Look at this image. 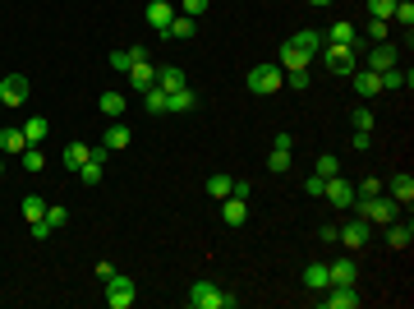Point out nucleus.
<instances>
[{
	"instance_id": "nucleus-1",
	"label": "nucleus",
	"mask_w": 414,
	"mask_h": 309,
	"mask_svg": "<svg viewBox=\"0 0 414 309\" xmlns=\"http://www.w3.org/2000/svg\"><path fill=\"white\" fill-rule=\"evenodd\" d=\"M184 300H189V309H235V305H240L230 291H221L216 282H193Z\"/></svg>"
},
{
	"instance_id": "nucleus-2",
	"label": "nucleus",
	"mask_w": 414,
	"mask_h": 309,
	"mask_svg": "<svg viewBox=\"0 0 414 309\" xmlns=\"http://www.w3.org/2000/svg\"><path fill=\"white\" fill-rule=\"evenodd\" d=\"M244 83H249L253 98H272V93L285 88V70H281V65H253Z\"/></svg>"
},
{
	"instance_id": "nucleus-3",
	"label": "nucleus",
	"mask_w": 414,
	"mask_h": 309,
	"mask_svg": "<svg viewBox=\"0 0 414 309\" xmlns=\"http://www.w3.org/2000/svg\"><path fill=\"white\" fill-rule=\"evenodd\" d=\"M354 208H359V217H363V221H378V226H387V221H396V217H400V204H391V199H382V194H373V199H354Z\"/></svg>"
},
{
	"instance_id": "nucleus-4",
	"label": "nucleus",
	"mask_w": 414,
	"mask_h": 309,
	"mask_svg": "<svg viewBox=\"0 0 414 309\" xmlns=\"http://www.w3.org/2000/svg\"><path fill=\"white\" fill-rule=\"evenodd\" d=\"M134 300H138V286H134V277L115 273L111 282H106V305H111V309H129Z\"/></svg>"
},
{
	"instance_id": "nucleus-5",
	"label": "nucleus",
	"mask_w": 414,
	"mask_h": 309,
	"mask_svg": "<svg viewBox=\"0 0 414 309\" xmlns=\"http://www.w3.org/2000/svg\"><path fill=\"white\" fill-rule=\"evenodd\" d=\"M322 291H327V295H318L322 309H359L363 305V295L354 286H322Z\"/></svg>"
},
{
	"instance_id": "nucleus-6",
	"label": "nucleus",
	"mask_w": 414,
	"mask_h": 309,
	"mask_svg": "<svg viewBox=\"0 0 414 309\" xmlns=\"http://www.w3.org/2000/svg\"><path fill=\"white\" fill-rule=\"evenodd\" d=\"M0 102L23 106L28 102V74H0Z\"/></svg>"
},
{
	"instance_id": "nucleus-7",
	"label": "nucleus",
	"mask_w": 414,
	"mask_h": 309,
	"mask_svg": "<svg viewBox=\"0 0 414 309\" xmlns=\"http://www.w3.org/2000/svg\"><path fill=\"white\" fill-rule=\"evenodd\" d=\"M368 231H373V221H345V226H336V240H341V245L345 249H363V245H368Z\"/></svg>"
},
{
	"instance_id": "nucleus-8",
	"label": "nucleus",
	"mask_w": 414,
	"mask_h": 309,
	"mask_svg": "<svg viewBox=\"0 0 414 309\" xmlns=\"http://www.w3.org/2000/svg\"><path fill=\"white\" fill-rule=\"evenodd\" d=\"M322 65H327L331 74H354V51L350 46H322Z\"/></svg>"
},
{
	"instance_id": "nucleus-9",
	"label": "nucleus",
	"mask_w": 414,
	"mask_h": 309,
	"mask_svg": "<svg viewBox=\"0 0 414 309\" xmlns=\"http://www.w3.org/2000/svg\"><path fill=\"white\" fill-rule=\"evenodd\" d=\"M387 189H391V204H400V208H410L414 204V176H410V171H400V176H391L387 180Z\"/></svg>"
},
{
	"instance_id": "nucleus-10",
	"label": "nucleus",
	"mask_w": 414,
	"mask_h": 309,
	"mask_svg": "<svg viewBox=\"0 0 414 309\" xmlns=\"http://www.w3.org/2000/svg\"><path fill=\"white\" fill-rule=\"evenodd\" d=\"M354 277H359V263H354V258H336V263L327 268V286H354Z\"/></svg>"
},
{
	"instance_id": "nucleus-11",
	"label": "nucleus",
	"mask_w": 414,
	"mask_h": 309,
	"mask_svg": "<svg viewBox=\"0 0 414 309\" xmlns=\"http://www.w3.org/2000/svg\"><path fill=\"white\" fill-rule=\"evenodd\" d=\"M322 199H331V208H354V185H345L341 176H331L327 189H322Z\"/></svg>"
},
{
	"instance_id": "nucleus-12",
	"label": "nucleus",
	"mask_w": 414,
	"mask_h": 309,
	"mask_svg": "<svg viewBox=\"0 0 414 309\" xmlns=\"http://www.w3.org/2000/svg\"><path fill=\"white\" fill-rule=\"evenodd\" d=\"M129 143H134V130H129V125H120V120L106 125V139H102L106 152H120V148H129Z\"/></svg>"
},
{
	"instance_id": "nucleus-13",
	"label": "nucleus",
	"mask_w": 414,
	"mask_h": 309,
	"mask_svg": "<svg viewBox=\"0 0 414 309\" xmlns=\"http://www.w3.org/2000/svg\"><path fill=\"white\" fill-rule=\"evenodd\" d=\"M387 245L391 249H410L414 245V221H387Z\"/></svg>"
},
{
	"instance_id": "nucleus-14",
	"label": "nucleus",
	"mask_w": 414,
	"mask_h": 309,
	"mask_svg": "<svg viewBox=\"0 0 414 309\" xmlns=\"http://www.w3.org/2000/svg\"><path fill=\"white\" fill-rule=\"evenodd\" d=\"M152 83H156V70L147 65V56H143V61H134V65H129V88H134V93H147Z\"/></svg>"
},
{
	"instance_id": "nucleus-15",
	"label": "nucleus",
	"mask_w": 414,
	"mask_h": 309,
	"mask_svg": "<svg viewBox=\"0 0 414 309\" xmlns=\"http://www.w3.org/2000/svg\"><path fill=\"white\" fill-rule=\"evenodd\" d=\"M309 61H313L309 51H299L294 42H285V46H281V61H276V65H281L285 74H294V70H309Z\"/></svg>"
},
{
	"instance_id": "nucleus-16",
	"label": "nucleus",
	"mask_w": 414,
	"mask_h": 309,
	"mask_svg": "<svg viewBox=\"0 0 414 309\" xmlns=\"http://www.w3.org/2000/svg\"><path fill=\"white\" fill-rule=\"evenodd\" d=\"M350 83H354V93H359V98H378V93H382V74H378V70L350 74Z\"/></svg>"
},
{
	"instance_id": "nucleus-17",
	"label": "nucleus",
	"mask_w": 414,
	"mask_h": 309,
	"mask_svg": "<svg viewBox=\"0 0 414 309\" xmlns=\"http://www.w3.org/2000/svg\"><path fill=\"white\" fill-rule=\"evenodd\" d=\"M221 217H225V226H244L249 221V199H221Z\"/></svg>"
},
{
	"instance_id": "nucleus-18",
	"label": "nucleus",
	"mask_w": 414,
	"mask_h": 309,
	"mask_svg": "<svg viewBox=\"0 0 414 309\" xmlns=\"http://www.w3.org/2000/svg\"><path fill=\"white\" fill-rule=\"evenodd\" d=\"M391 65H400L396 61V46H391V42H378V46H373V51H368V70H391Z\"/></svg>"
},
{
	"instance_id": "nucleus-19",
	"label": "nucleus",
	"mask_w": 414,
	"mask_h": 309,
	"mask_svg": "<svg viewBox=\"0 0 414 309\" xmlns=\"http://www.w3.org/2000/svg\"><path fill=\"white\" fill-rule=\"evenodd\" d=\"M175 19V5L171 0H152V5H147V23L156 28V33H166V23H171Z\"/></svg>"
},
{
	"instance_id": "nucleus-20",
	"label": "nucleus",
	"mask_w": 414,
	"mask_h": 309,
	"mask_svg": "<svg viewBox=\"0 0 414 309\" xmlns=\"http://www.w3.org/2000/svg\"><path fill=\"white\" fill-rule=\"evenodd\" d=\"M322 37H327L331 46H354V42H359V37H354V23H350V19H341V23H331V28H327V33H322Z\"/></svg>"
},
{
	"instance_id": "nucleus-21",
	"label": "nucleus",
	"mask_w": 414,
	"mask_h": 309,
	"mask_svg": "<svg viewBox=\"0 0 414 309\" xmlns=\"http://www.w3.org/2000/svg\"><path fill=\"white\" fill-rule=\"evenodd\" d=\"M290 42H294V46H299V51H309V56H318V51H322V42H327V37H322V33H318V28H299V33H294V37H290Z\"/></svg>"
},
{
	"instance_id": "nucleus-22",
	"label": "nucleus",
	"mask_w": 414,
	"mask_h": 309,
	"mask_svg": "<svg viewBox=\"0 0 414 309\" xmlns=\"http://www.w3.org/2000/svg\"><path fill=\"white\" fill-rule=\"evenodd\" d=\"M51 134V125H46V115H28L23 120V139L33 143V148H42V139Z\"/></svg>"
},
{
	"instance_id": "nucleus-23",
	"label": "nucleus",
	"mask_w": 414,
	"mask_h": 309,
	"mask_svg": "<svg viewBox=\"0 0 414 309\" xmlns=\"http://www.w3.org/2000/svg\"><path fill=\"white\" fill-rule=\"evenodd\" d=\"M161 37H166V42H184V37H193V19L189 14H175L171 23H166Z\"/></svg>"
},
{
	"instance_id": "nucleus-24",
	"label": "nucleus",
	"mask_w": 414,
	"mask_h": 309,
	"mask_svg": "<svg viewBox=\"0 0 414 309\" xmlns=\"http://www.w3.org/2000/svg\"><path fill=\"white\" fill-rule=\"evenodd\" d=\"M28 148V139H23V125H9V130H0V152H23Z\"/></svg>"
},
{
	"instance_id": "nucleus-25",
	"label": "nucleus",
	"mask_w": 414,
	"mask_h": 309,
	"mask_svg": "<svg viewBox=\"0 0 414 309\" xmlns=\"http://www.w3.org/2000/svg\"><path fill=\"white\" fill-rule=\"evenodd\" d=\"M410 83H414V74H410V70H400V65L382 70V88H391V93H396V88H410Z\"/></svg>"
},
{
	"instance_id": "nucleus-26",
	"label": "nucleus",
	"mask_w": 414,
	"mask_h": 309,
	"mask_svg": "<svg viewBox=\"0 0 414 309\" xmlns=\"http://www.w3.org/2000/svg\"><path fill=\"white\" fill-rule=\"evenodd\" d=\"M299 282L309 286V291H322V286H327V263H309L299 273Z\"/></svg>"
},
{
	"instance_id": "nucleus-27",
	"label": "nucleus",
	"mask_w": 414,
	"mask_h": 309,
	"mask_svg": "<svg viewBox=\"0 0 414 309\" xmlns=\"http://www.w3.org/2000/svg\"><path fill=\"white\" fill-rule=\"evenodd\" d=\"M87 157H92V148H87V143H69V148L60 152V162H65L69 171H78V167H83Z\"/></svg>"
},
{
	"instance_id": "nucleus-28",
	"label": "nucleus",
	"mask_w": 414,
	"mask_h": 309,
	"mask_svg": "<svg viewBox=\"0 0 414 309\" xmlns=\"http://www.w3.org/2000/svg\"><path fill=\"white\" fill-rule=\"evenodd\" d=\"M97 106H102L111 120H120V115H124V93H111V88H106L102 98H97Z\"/></svg>"
},
{
	"instance_id": "nucleus-29",
	"label": "nucleus",
	"mask_w": 414,
	"mask_h": 309,
	"mask_svg": "<svg viewBox=\"0 0 414 309\" xmlns=\"http://www.w3.org/2000/svg\"><path fill=\"white\" fill-rule=\"evenodd\" d=\"M203 189H207V194L216 199V204H221V199H230L235 180H230V176H207V185H203Z\"/></svg>"
},
{
	"instance_id": "nucleus-30",
	"label": "nucleus",
	"mask_w": 414,
	"mask_h": 309,
	"mask_svg": "<svg viewBox=\"0 0 414 309\" xmlns=\"http://www.w3.org/2000/svg\"><path fill=\"white\" fill-rule=\"evenodd\" d=\"M193 93L189 88H175V93H166V111H193Z\"/></svg>"
},
{
	"instance_id": "nucleus-31",
	"label": "nucleus",
	"mask_w": 414,
	"mask_h": 309,
	"mask_svg": "<svg viewBox=\"0 0 414 309\" xmlns=\"http://www.w3.org/2000/svg\"><path fill=\"white\" fill-rule=\"evenodd\" d=\"M156 88H166V93H175V88H184V74L175 70V65H166V70H156Z\"/></svg>"
},
{
	"instance_id": "nucleus-32",
	"label": "nucleus",
	"mask_w": 414,
	"mask_h": 309,
	"mask_svg": "<svg viewBox=\"0 0 414 309\" xmlns=\"http://www.w3.org/2000/svg\"><path fill=\"white\" fill-rule=\"evenodd\" d=\"M18 162H23V171H33V176H37V171H42V167H46V157H42V148H33V143H28V148H23V152H18Z\"/></svg>"
},
{
	"instance_id": "nucleus-33",
	"label": "nucleus",
	"mask_w": 414,
	"mask_h": 309,
	"mask_svg": "<svg viewBox=\"0 0 414 309\" xmlns=\"http://www.w3.org/2000/svg\"><path fill=\"white\" fill-rule=\"evenodd\" d=\"M267 171H272V176H285V171H290V152H285V148H272L267 152Z\"/></svg>"
},
{
	"instance_id": "nucleus-34",
	"label": "nucleus",
	"mask_w": 414,
	"mask_h": 309,
	"mask_svg": "<svg viewBox=\"0 0 414 309\" xmlns=\"http://www.w3.org/2000/svg\"><path fill=\"white\" fill-rule=\"evenodd\" d=\"M143 102H147V111H152V115H166V88H156V83H152V88L143 93Z\"/></svg>"
},
{
	"instance_id": "nucleus-35",
	"label": "nucleus",
	"mask_w": 414,
	"mask_h": 309,
	"mask_svg": "<svg viewBox=\"0 0 414 309\" xmlns=\"http://www.w3.org/2000/svg\"><path fill=\"white\" fill-rule=\"evenodd\" d=\"M391 19H396V23H400V28H405V33H410V28H414V5H410V0H396V9H391Z\"/></svg>"
},
{
	"instance_id": "nucleus-36",
	"label": "nucleus",
	"mask_w": 414,
	"mask_h": 309,
	"mask_svg": "<svg viewBox=\"0 0 414 309\" xmlns=\"http://www.w3.org/2000/svg\"><path fill=\"white\" fill-rule=\"evenodd\" d=\"M23 217H28V221H37V217H46V199H37V194H28V199H23Z\"/></svg>"
},
{
	"instance_id": "nucleus-37",
	"label": "nucleus",
	"mask_w": 414,
	"mask_h": 309,
	"mask_svg": "<svg viewBox=\"0 0 414 309\" xmlns=\"http://www.w3.org/2000/svg\"><path fill=\"white\" fill-rule=\"evenodd\" d=\"M391 9H396V0H368V14L373 19H387V23H391Z\"/></svg>"
},
{
	"instance_id": "nucleus-38",
	"label": "nucleus",
	"mask_w": 414,
	"mask_h": 309,
	"mask_svg": "<svg viewBox=\"0 0 414 309\" xmlns=\"http://www.w3.org/2000/svg\"><path fill=\"white\" fill-rule=\"evenodd\" d=\"M318 176H327V180H331V176H341V162L331 157V152H322V157H318Z\"/></svg>"
},
{
	"instance_id": "nucleus-39",
	"label": "nucleus",
	"mask_w": 414,
	"mask_h": 309,
	"mask_svg": "<svg viewBox=\"0 0 414 309\" xmlns=\"http://www.w3.org/2000/svg\"><path fill=\"white\" fill-rule=\"evenodd\" d=\"M129 65H134V51H111V70L115 74H129Z\"/></svg>"
},
{
	"instance_id": "nucleus-40",
	"label": "nucleus",
	"mask_w": 414,
	"mask_h": 309,
	"mask_svg": "<svg viewBox=\"0 0 414 309\" xmlns=\"http://www.w3.org/2000/svg\"><path fill=\"white\" fill-rule=\"evenodd\" d=\"M368 37H373V42H387V37H391L387 19H368Z\"/></svg>"
},
{
	"instance_id": "nucleus-41",
	"label": "nucleus",
	"mask_w": 414,
	"mask_h": 309,
	"mask_svg": "<svg viewBox=\"0 0 414 309\" xmlns=\"http://www.w3.org/2000/svg\"><path fill=\"white\" fill-rule=\"evenodd\" d=\"M322 189H327V176H318V171H313L309 180H304V194H313V199H322Z\"/></svg>"
},
{
	"instance_id": "nucleus-42",
	"label": "nucleus",
	"mask_w": 414,
	"mask_h": 309,
	"mask_svg": "<svg viewBox=\"0 0 414 309\" xmlns=\"http://www.w3.org/2000/svg\"><path fill=\"white\" fill-rule=\"evenodd\" d=\"M46 221H51V231H55V226H65V221H69V212L60 204H46Z\"/></svg>"
},
{
	"instance_id": "nucleus-43",
	"label": "nucleus",
	"mask_w": 414,
	"mask_h": 309,
	"mask_svg": "<svg viewBox=\"0 0 414 309\" xmlns=\"http://www.w3.org/2000/svg\"><path fill=\"white\" fill-rule=\"evenodd\" d=\"M354 130H363V134L373 130V111H368V106H363V111H354Z\"/></svg>"
},
{
	"instance_id": "nucleus-44",
	"label": "nucleus",
	"mask_w": 414,
	"mask_h": 309,
	"mask_svg": "<svg viewBox=\"0 0 414 309\" xmlns=\"http://www.w3.org/2000/svg\"><path fill=\"white\" fill-rule=\"evenodd\" d=\"M207 5H212V0H184V14L198 19V14H207Z\"/></svg>"
},
{
	"instance_id": "nucleus-45",
	"label": "nucleus",
	"mask_w": 414,
	"mask_h": 309,
	"mask_svg": "<svg viewBox=\"0 0 414 309\" xmlns=\"http://www.w3.org/2000/svg\"><path fill=\"white\" fill-rule=\"evenodd\" d=\"M46 236H51V221H46V217H37V221H33V240H37V245H42Z\"/></svg>"
},
{
	"instance_id": "nucleus-46",
	"label": "nucleus",
	"mask_w": 414,
	"mask_h": 309,
	"mask_svg": "<svg viewBox=\"0 0 414 309\" xmlns=\"http://www.w3.org/2000/svg\"><path fill=\"white\" fill-rule=\"evenodd\" d=\"M285 83H294V88H309V70H294V74H285Z\"/></svg>"
},
{
	"instance_id": "nucleus-47",
	"label": "nucleus",
	"mask_w": 414,
	"mask_h": 309,
	"mask_svg": "<svg viewBox=\"0 0 414 309\" xmlns=\"http://www.w3.org/2000/svg\"><path fill=\"white\" fill-rule=\"evenodd\" d=\"M115 273H120V268H115V263H111V258H106V263H97V277H102V282H111V277H115Z\"/></svg>"
},
{
	"instance_id": "nucleus-48",
	"label": "nucleus",
	"mask_w": 414,
	"mask_h": 309,
	"mask_svg": "<svg viewBox=\"0 0 414 309\" xmlns=\"http://www.w3.org/2000/svg\"><path fill=\"white\" fill-rule=\"evenodd\" d=\"M230 194H235V199H253V185H249V180H235Z\"/></svg>"
},
{
	"instance_id": "nucleus-49",
	"label": "nucleus",
	"mask_w": 414,
	"mask_h": 309,
	"mask_svg": "<svg viewBox=\"0 0 414 309\" xmlns=\"http://www.w3.org/2000/svg\"><path fill=\"white\" fill-rule=\"evenodd\" d=\"M0 176H5V152H0Z\"/></svg>"
},
{
	"instance_id": "nucleus-50",
	"label": "nucleus",
	"mask_w": 414,
	"mask_h": 309,
	"mask_svg": "<svg viewBox=\"0 0 414 309\" xmlns=\"http://www.w3.org/2000/svg\"><path fill=\"white\" fill-rule=\"evenodd\" d=\"M309 5H331V0H309Z\"/></svg>"
},
{
	"instance_id": "nucleus-51",
	"label": "nucleus",
	"mask_w": 414,
	"mask_h": 309,
	"mask_svg": "<svg viewBox=\"0 0 414 309\" xmlns=\"http://www.w3.org/2000/svg\"><path fill=\"white\" fill-rule=\"evenodd\" d=\"M0 106H5V102H0Z\"/></svg>"
}]
</instances>
